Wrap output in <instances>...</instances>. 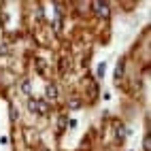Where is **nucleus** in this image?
<instances>
[{
	"mask_svg": "<svg viewBox=\"0 0 151 151\" xmlns=\"http://www.w3.org/2000/svg\"><path fill=\"white\" fill-rule=\"evenodd\" d=\"M66 68H68V60H64V62H60V70H62V73H66Z\"/></svg>",
	"mask_w": 151,
	"mask_h": 151,
	"instance_id": "nucleus-9",
	"label": "nucleus"
},
{
	"mask_svg": "<svg viewBox=\"0 0 151 151\" xmlns=\"http://www.w3.org/2000/svg\"><path fill=\"white\" fill-rule=\"evenodd\" d=\"M113 128H115V134H117V138H122V140H124V138L130 134V130H128V128H126L122 122H115V126H113Z\"/></svg>",
	"mask_w": 151,
	"mask_h": 151,
	"instance_id": "nucleus-3",
	"label": "nucleus"
},
{
	"mask_svg": "<svg viewBox=\"0 0 151 151\" xmlns=\"http://www.w3.org/2000/svg\"><path fill=\"white\" fill-rule=\"evenodd\" d=\"M122 77H124V60H119V64L115 68V81H119Z\"/></svg>",
	"mask_w": 151,
	"mask_h": 151,
	"instance_id": "nucleus-5",
	"label": "nucleus"
},
{
	"mask_svg": "<svg viewBox=\"0 0 151 151\" xmlns=\"http://www.w3.org/2000/svg\"><path fill=\"white\" fill-rule=\"evenodd\" d=\"M94 6V11H96V15H100V17H109V13H111V9H109V2H104V0H96V2L92 4Z\"/></svg>",
	"mask_w": 151,
	"mask_h": 151,
	"instance_id": "nucleus-2",
	"label": "nucleus"
},
{
	"mask_svg": "<svg viewBox=\"0 0 151 151\" xmlns=\"http://www.w3.org/2000/svg\"><path fill=\"white\" fill-rule=\"evenodd\" d=\"M104 70H106V64H98V77H104Z\"/></svg>",
	"mask_w": 151,
	"mask_h": 151,
	"instance_id": "nucleus-8",
	"label": "nucleus"
},
{
	"mask_svg": "<svg viewBox=\"0 0 151 151\" xmlns=\"http://www.w3.org/2000/svg\"><path fill=\"white\" fill-rule=\"evenodd\" d=\"M45 94H47V98H58V87L53 85V83H47V87H45Z\"/></svg>",
	"mask_w": 151,
	"mask_h": 151,
	"instance_id": "nucleus-4",
	"label": "nucleus"
},
{
	"mask_svg": "<svg viewBox=\"0 0 151 151\" xmlns=\"http://www.w3.org/2000/svg\"><path fill=\"white\" fill-rule=\"evenodd\" d=\"M143 147H145V151L151 149V134H149V132H147V136H145V140H143Z\"/></svg>",
	"mask_w": 151,
	"mask_h": 151,
	"instance_id": "nucleus-7",
	"label": "nucleus"
},
{
	"mask_svg": "<svg viewBox=\"0 0 151 151\" xmlns=\"http://www.w3.org/2000/svg\"><path fill=\"white\" fill-rule=\"evenodd\" d=\"M28 109L32 111V113H38V115H45L49 111V104L45 100H28Z\"/></svg>",
	"mask_w": 151,
	"mask_h": 151,
	"instance_id": "nucleus-1",
	"label": "nucleus"
},
{
	"mask_svg": "<svg viewBox=\"0 0 151 151\" xmlns=\"http://www.w3.org/2000/svg\"><path fill=\"white\" fill-rule=\"evenodd\" d=\"M11 119H17V109H11Z\"/></svg>",
	"mask_w": 151,
	"mask_h": 151,
	"instance_id": "nucleus-10",
	"label": "nucleus"
},
{
	"mask_svg": "<svg viewBox=\"0 0 151 151\" xmlns=\"http://www.w3.org/2000/svg\"><path fill=\"white\" fill-rule=\"evenodd\" d=\"M22 92H24L26 96L32 94V85H30V81H22Z\"/></svg>",
	"mask_w": 151,
	"mask_h": 151,
	"instance_id": "nucleus-6",
	"label": "nucleus"
}]
</instances>
